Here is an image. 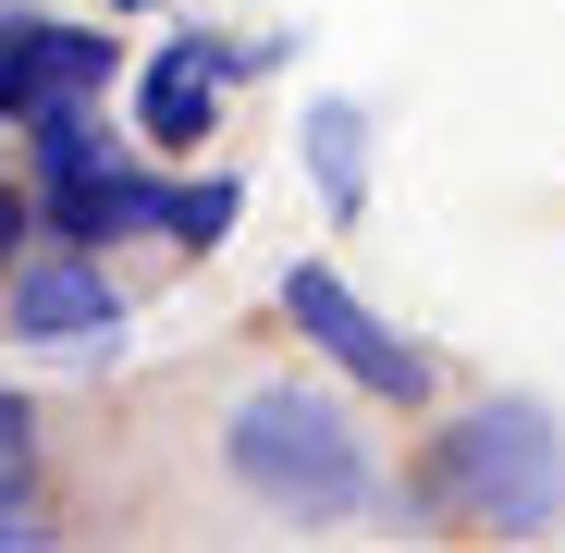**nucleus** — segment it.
Returning a JSON list of instances; mask_svg holds the SVG:
<instances>
[{
    "instance_id": "nucleus-8",
    "label": "nucleus",
    "mask_w": 565,
    "mask_h": 553,
    "mask_svg": "<svg viewBox=\"0 0 565 553\" xmlns=\"http://www.w3.org/2000/svg\"><path fill=\"white\" fill-rule=\"evenodd\" d=\"M246 198H234V184L210 172V184H172V246H222V222H234Z\"/></svg>"
},
{
    "instance_id": "nucleus-2",
    "label": "nucleus",
    "mask_w": 565,
    "mask_h": 553,
    "mask_svg": "<svg viewBox=\"0 0 565 553\" xmlns=\"http://www.w3.org/2000/svg\"><path fill=\"white\" fill-rule=\"evenodd\" d=\"M430 504H455L467 529H553L565 517V430L541 406L455 418L443 455H430Z\"/></svg>"
},
{
    "instance_id": "nucleus-10",
    "label": "nucleus",
    "mask_w": 565,
    "mask_h": 553,
    "mask_svg": "<svg viewBox=\"0 0 565 553\" xmlns=\"http://www.w3.org/2000/svg\"><path fill=\"white\" fill-rule=\"evenodd\" d=\"M25 541H50V529L25 517V492H13V480H0V553H25Z\"/></svg>"
},
{
    "instance_id": "nucleus-5",
    "label": "nucleus",
    "mask_w": 565,
    "mask_h": 553,
    "mask_svg": "<svg viewBox=\"0 0 565 553\" xmlns=\"http://www.w3.org/2000/svg\"><path fill=\"white\" fill-rule=\"evenodd\" d=\"M222 86H234V50H210V38H172L160 62H148V86H136V136L148 148H198L210 124H222Z\"/></svg>"
},
{
    "instance_id": "nucleus-4",
    "label": "nucleus",
    "mask_w": 565,
    "mask_h": 553,
    "mask_svg": "<svg viewBox=\"0 0 565 553\" xmlns=\"http://www.w3.org/2000/svg\"><path fill=\"white\" fill-rule=\"evenodd\" d=\"M111 86V38L86 25H38V13H0V111L38 124V111H74Z\"/></svg>"
},
{
    "instance_id": "nucleus-11",
    "label": "nucleus",
    "mask_w": 565,
    "mask_h": 553,
    "mask_svg": "<svg viewBox=\"0 0 565 553\" xmlns=\"http://www.w3.org/2000/svg\"><path fill=\"white\" fill-rule=\"evenodd\" d=\"M13 234H25V198L0 184V270H13Z\"/></svg>"
},
{
    "instance_id": "nucleus-9",
    "label": "nucleus",
    "mask_w": 565,
    "mask_h": 553,
    "mask_svg": "<svg viewBox=\"0 0 565 553\" xmlns=\"http://www.w3.org/2000/svg\"><path fill=\"white\" fill-rule=\"evenodd\" d=\"M25 455H38V418H25L13 394H0V480H25Z\"/></svg>"
},
{
    "instance_id": "nucleus-1",
    "label": "nucleus",
    "mask_w": 565,
    "mask_h": 553,
    "mask_svg": "<svg viewBox=\"0 0 565 553\" xmlns=\"http://www.w3.org/2000/svg\"><path fill=\"white\" fill-rule=\"evenodd\" d=\"M222 455H234V480H246L258 504H282V517H356V504H369V443H356L344 406L308 394V382L246 394Z\"/></svg>"
},
{
    "instance_id": "nucleus-7",
    "label": "nucleus",
    "mask_w": 565,
    "mask_h": 553,
    "mask_svg": "<svg viewBox=\"0 0 565 553\" xmlns=\"http://www.w3.org/2000/svg\"><path fill=\"white\" fill-rule=\"evenodd\" d=\"M308 172H320L332 222L369 198V111H356V99H320V111H308Z\"/></svg>"
},
{
    "instance_id": "nucleus-6",
    "label": "nucleus",
    "mask_w": 565,
    "mask_h": 553,
    "mask_svg": "<svg viewBox=\"0 0 565 553\" xmlns=\"http://www.w3.org/2000/svg\"><path fill=\"white\" fill-rule=\"evenodd\" d=\"M13 332H38V344H124V296L86 270V246H62V258L13 270Z\"/></svg>"
},
{
    "instance_id": "nucleus-3",
    "label": "nucleus",
    "mask_w": 565,
    "mask_h": 553,
    "mask_svg": "<svg viewBox=\"0 0 565 553\" xmlns=\"http://www.w3.org/2000/svg\"><path fill=\"white\" fill-rule=\"evenodd\" d=\"M282 308H296V332L344 369V382H369L382 406H418V394H430V357H418L406 332H382V320H369V308L344 296V270L296 258V270H282Z\"/></svg>"
}]
</instances>
